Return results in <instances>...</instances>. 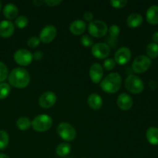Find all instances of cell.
<instances>
[{
	"label": "cell",
	"instance_id": "obj_38",
	"mask_svg": "<svg viewBox=\"0 0 158 158\" xmlns=\"http://www.w3.org/2000/svg\"><path fill=\"white\" fill-rule=\"evenodd\" d=\"M152 39H153V41H154V43L158 44V31L157 32H155L154 34H153Z\"/></svg>",
	"mask_w": 158,
	"mask_h": 158
},
{
	"label": "cell",
	"instance_id": "obj_31",
	"mask_svg": "<svg viewBox=\"0 0 158 158\" xmlns=\"http://www.w3.org/2000/svg\"><path fill=\"white\" fill-rule=\"evenodd\" d=\"M110 4L113 8L122 9L126 6V5L127 4V0H112V1H110Z\"/></svg>",
	"mask_w": 158,
	"mask_h": 158
},
{
	"label": "cell",
	"instance_id": "obj_1",
	"mask_svg": "<svg viewBox=\"0 0 158 158\" xmlns=\"http://www.w3.org/2000/svg\"><path fill=\"white\" fill-rule=\"evenodd\" d=\"M8 78L11 86L18 89L26 88L30 83V75L23 67H17L12 69Z\"/></svg>",
	"mask_w": 158,
	"mask_h": 158
},
{
	"label": "cell",
	"instance_id": "obj_14",
	"mask_svg": "<svg viewBox=\"0 0 158 158\" xmlns=\"http://www.w3.org/2000/svg\"><path fill=\"white\" fill-rule=\"evenodd\" d=\"M89 77L93 83H99L102 81L103 77V68L99 63H94L89 68Z\"/></svg>",
	"mask_w": 158,
	"mask_h": 158
},
{
	"label": "cell",
	"instance_id": "obj_30",
	"mask_svg": "<svg viewBox=\"0 0 158 158\" xmlns=\"http://www.w3.org/2000/svg\"><path fill=\"white\" fill-rule=\"evenodd\" d=\"M80 43L85 47H90L94 45V40L89 35H83L80 38Z\"/></svg>",
	"mask_w": 158,
	"mask_h": 158
},
{
	"label": "cell",
	"instance_id": "obj_17",
	"mask_svg": "<svg viewBox=\"0 0 158 158\" xmlns=\"http://www.w3.org/2000/svg\"><path fill=\"white\" fill-rule=\"evenodd\" d=\"M146 19L148 23L151 25L158 24V6L153 5L148 8L146 13Z\"/></svg>",
	"mask_w": 158,
	"mask_h": 158
},
{
	"label": "cell",
	"instance_id": "obj_23",
	"mask_svg": "<svg viewBox=\"0 0 158 158\" xmlns=\"http://www.w3.org/2000/svg\"><path fill=\"white\" fill-rule=\"evenodd\" d=\"M32 125V121L27 117H21L17 120L16 126L20 131H27Z\"/></svg>",
	"mask_w": 158,
	"mask_h": 158
},
{
	"label": "cell",
	"instance_id": "obj_18",
	"mask_svg": "<svg viewBox=\"0 0 158 158\" xmlns=\"http://www.w3.org/2000/svg\"><path fill=\"white\" fill-rule=\"evenodd\" d=\"M18 13L19 9L15 4L9 3V4H6L4 6V9H3V15L9 21L12 19H16Z\"/></svg>",
	"mask_w": 158,
	"mask_h": 158
},
{
	"label": "cell",
	"instance_id": "obj_20",
	"mask_svg": "<svg viewBox=\"0 0 158 158\" xmlns=\"http://www.w3.org/2000/svg\"><path fill=\"white\" fill-rule=\"evenodd\" d=\"M143 23V16L140 14L134 12L127 19V25L131 28H137Z\"/></svg>",
	"mask_w": 158,
	"mask_h": 158
},
{
	"label": "cell",
	"instance_id": "obj_11",
	"mask_svg": "<svg viewBox=\"0 0 158 158\" xmlns=\"http://www.w3.org/2000/svg\"><path fill=\"white\" fill-rule=\"evenodd\" d=\"M56 95L52 91L43 93L39 98V104L43 109H49L53 106L56 102Z\"/></svg>",
	"mask_w": 158,
	"mask_h": 158
},
{
	"label": "cell",
	"instance_id": "obj_40",
	"mask_svg": "<svg viewBox=\"0 0 158 158\" xmlns=\"http://www.w3.org/2000/svg\"><path fill=\"white\" fill-rule=\"evenodd\" d=\"M0 158H9V157L4 154H0Z\"/></svg>",
	"mask_w": 158,
	"mask_h": 158
},
{
	"label": "cell",
	"instance_id": "obj_16",
	"mask_svg": "<svg viewBox=\"0 0 158 158\" xmlns=\"http://www.w3.org/2000/svg\"><path fill=\"white\" fill-rule=\"evenodd\" d=\"M86 29V24L85 21L81 19H77L71 23L69 26V31L75 35H80L85 32Z\"/></svg>",
	"mask_w": 158,
	"mask_h": 158
},
{
	"label": "cell",
	"instance_id": "obj_19",
	"mask_svg": "<svg viewBox=\"0 0 158 158\" xmlns=\"http://www.w3.org/2000/svg\"><path fill=\"white\" fill-rule=\"evenodd\" d=\"M87 103L89 107L93 110H100L103 106V100L102 97L97 94H91L88 97Z\"/></svg>",
	"mask_w": 158,
	"mask_h": 158
},
{
	"label": "cell",
	"instance_id": "obj_9",
	"mask_svg": "<svg viewBox=\"0 0 158 158\" xmlns=\"http://www.w3.org/2000/svg\"><path fill=\"white\" fill-rule=\"evenodd\" d=\"M91 52L95 58L103 60L109 56L110 53V46L106 43H97L92 46Z\"/></svg>",
	"mask_w": 158,
	"mask_h": 158
},
{
	"label": "cell",
	"instance_id": "obj_21",
	"mask_svg": "<svg viewBox=\"0 0 158 158\" xmlns=\"http://www.w3.org/2000/svg\"><path fill=\"white\" fill-rule=\"evenodd\" d=\"M146 137L148 141L152 145H158V128L151 127L146 132Z\"/></svg>",
	"mask_w": 158,
	"mask_h": 158
},
{
	"label": "cell",
	"instance_id": "obj_5",
	"mask_svg": "<svg viewBox=\"0 0 158 158\" xmlns=\"http://www.w3.org/2000/svg\"><path fill=\"white\" fill-rule=\"evenodd\" d=\"M88 32L91 36L101 38L107 33L108 26L106 23L102 20H93L88 25Z\"/></svg>",
	"mask_w": 158,
	"mask_h": 158
},
{
	"label": "cell",
	"instance_id": "obj_13",
	"mask_svg": "<svg viewBox=\"0 0 158 158\" xmlns=\"http://www.w3.org/2000/svg\"><path fill=\"white\" fill-rule=\"evenodd\" d=\"M117 103L120 109H121L122 110L126 111L131 109L133 104H134V100H133L132 97L128 94L122 93L117 97Z\"/></svg>",
	"mask_w": 158,
	"mask_h": 158
},
{
	"label": "cell",
	"instance_id": "obj_10",
	"mask_svg": "<svg viewBox=\"0 0 158 158\" xmlns=\"http://www.w3.org/2000/svg\"><path fill=\"white\" fill-rule=\"evenodd\" d=\"M56 28L52 25H47L45 27L42 29L41 32L40 33V42L43 43H50L53 41L56 35Z\"/></svg>",
	"mask_w": 158,
	"mask_h": 158
},
{
	"label": "cell",
	"instance_id": "obj_7",
	"mask_svg": "<svg viewBox=\"0 0 158 158\" xmlns=\"http://www.w3.org/2000/svg\"><path fill=\"white\" fill-rule=\"evenodd\" d=\"M151 66V60L148 56L140 55L134 59L132 63V69L136 73H143L150 69Z\"/></svg>",
	"mask_w": 158,
	"mask_h": 158
},
{
	"label": "cell",
	"instance_id": "obj_8",
	"mask_svg": "<svg viewBox=\"0 0 158 158\" xmlns=\"http://www.w3.org/2000/svg\"><path fill=\"white\" fill-rule=\"evenodd\" d=\"M14 60L17 64L22 66H29L33 60V55L26 49H19L15 51L13 56Z\"/></svg>",
	"mask_w": 158,
	"mask_h": 158
},
{
	"label": "cell",
	"instance_id": "obj_39",
	"mask_svg": "<svg viewBox=\"0 0 158 158\" xmlns=\"http://www.w3.org/2000/svg\"><path fill=\"white\" fill-rule=\"evenodd\" d=\"M44 3V1H41V0H35L33 1V4L35 5L36 6H40Z\"/></svg>",
	"mask_w": 158,
	"mask_h": 158
},
{
	"label": "cell",
	"instance_id": "obj_33",
	"mask_svg": "<svg viewBox=\"0 0 158 158\" xmlns=\"http://www.w3.org/2000/svg\"><path fill=\"white\" fill-rule=\"evenodd\" d=\"M40 43V38H38V37L32 36L27 40V46H29V47L32 48V49L38 47Z\"/></svg>",
	"mask_w": 158,
	"mask_h": 158
},
{
	"label": "cell",
	"instance_id": "obj_29",
	"mask_svg": "<svg viewBox=\"0 0 158 158\" xmlns=\"http://www.w3.org/2000/svg\"><path fill=\"white\" fill-rule=\"evenodd\" d=\"M108 32H109L110 35L113 38H116L118 36L120 33V28L117 25L113 24L108 28Z\"/></svg>",
	"mask_w": 158,
	"mask_h": 158
},
{
	"label": "cell",
	"instance_id": "obj_37",
	"mask_svg": "<svg viewBox=\"0 0 158 158\" xmlns=\"http://www.w3.org/2000/svg\"><path fill=\"white\" fill-rule=\"evenodd\" d=\"M148 86L151 88V89H156L157 87V83L155 80H151V81L148 83Z\"/></svg>",
	"mask_w": 158,
	"mask_h": 158
},
{
	"label": "cell",
	"instance_id": "obj_2",
	"mask_svg": "<svg viewBox=\"0 0 158 158\" xmlns=\"http://www.w3.org/2000/svg\"><path fill=\"white\" fill-rule=\"evenodd\" d=\"M122 85L121 76L118 73H111L102 80L100 87L106 94H115Z\"/></svg>",
	"mask_w": 158,
	"mask_h": 158
},
{
	"label": "cell",
	"instance_id": "obj_15",
	"mask_svg": "<svg viewBox=\"0 0 158 158\" xmlns=\"http://www.w3.org/2000/svg\"><path fill=\"white\" fill-rule=\"evenodd\" d=\"M15 31V26L9 20H3L0 23V36L2 38H9Z\"/></svg>",
	"mask_w": 158,
	"mask_h": 158
},
{
	"label": "cell",
	"instance_id": "obj_27",
	"mask_svg": "<svg viewBox=\"0 0 158 158\" xmlns=\"http://www.w3.org/2000/svg\"><path fill=\"white\" fill-rule=\"evenodd\" d=\"M29 23V19L25 15H20V16L17 17L15 20V26L19 29H23V28L26 27Z\"/></svg>",
	"mask_w": 158,
	"mask_h": 158
},
{
	"label": "cell",
	"instance_id": "obj_28",
	"mask_svg": "<svg viewBox=\"0 0 158 158\" xmlns=\"http://www.w3.org/2000/svg\"><path fill=\"white\" fill-rule=\"evenodd\" d=\"M9 77V70L4 63L0 61V83H3Z\"/></svg>",
	"mask_w": 158,
	"mask_h": 158
},
{
	"label": "cell",
	"instance_id": "obj_36",
	"mask_svg": "<svg viewBox=\"0 0 158 158\" xmlns=\"http://www.w3.org/2000/svg\"><path fill=\"white\" fill-rule=\"evenodd\" d=\"M32 55H33V60H42L43 58V56H44V53L43 52H41V51H35Z\"/></svg>",
	"mask_w": 158,
	"mask_h": 158
},
{
	"label": "cell",
	"instance_id": "obj_25",
	"mask_svg": "<svg viewBox=\"0 0 158 158\" xmlns=\"http://www.w3.org/2000/svg\"><path fill=\"white\" fill-rule=\"evenodd\" d=\"M11 86L9 83H0V100H4L9 95Z\"/></svg>",
	"mask_w": 158,
	"mask_h": 158
},
{
	"label": "cell",
	"instance_id": "obj_12",
	"mask_svg": "<svg viewBox=\"0 0 158 158\" xmlns=\"http://www.w3.org/2000/svg\"><path fill=\"white\" fill-rule=\"evenodd\" d=\"M131 49L126 46L120 48L117 50V52L114 54V61L116 63L119 65H125L131 60Z\"/></svg>",
	"mask_w": 158,
	"mask_h": 158
},
{
	"label": "cell",
	"instance_id": "obj_4",
	"mask_svg": "<svg viewBox=\"0 0 158 158\" xmlns=\"http://www.w3.org/2000/svg\"><path fill=\"white\" fill-rule=\"evenodd\" d=\"M125 87L133 94H140L144 89V83L137 76L131 74L125 80Z\"/></svg>",
	"mask_w": 158,
	"mask_h": 158
},
{
	"label": "cell",
	"instance_id": "obj_41",
	"mask_svg": "<svg viewBox=\"0 0 158 158\" xmlns=\"http://www.w3.org/2000/svg\"><path fill=\"white\" fill-rule=\"evenodd\" d=\"M2 2H0V11H1V9H2Z\"/></svg>",
	"mask_w": 158,
	"mask_h": 158
},
{
	"label": "cell",
	"instance_id": "obj_35",
	"mask_svg": "<svg viewBox=\"0 0 158 158\" xmlns=\"http://www.w3.org/2000/svg\"><path fill=\"white\" fill-rule=\"evenodd\" d=\"M94 15L93 14V12H86L84 14H83V19H84L85 21L86 22H92L94 20Z\"/></svg>",
	"mask_w": 158,
	"mask_h": 158
},
{
	"label": "cell",
	"instance_id": "obj_32",
	"mask_svg": "<svg viewBox=\"0 0 158 158\" xmlns=\"http://www.w3.org/2000/svg\"><path fill=\"white\" fill-rule=\"evenodd\" d=\"M115 65H116V63L115 61H114V59L107 58L106 60H105L104 62H103V68L106 69V70L110 71V70H112V69H114Z\"/></svg>",
	"mask_w": 158,
	"mask_h": 158
},
{
	"label": "cell",
	"instance_id": "obj_34",
	"mask_svg": "<svg viewBox=\"0 0 158 158\" xmlns=\"http://www.w3.org/2000/svg\"><path fill=\"white\" fill-rule=\"evenodd\" d=\"M44 3L47 5L49 7H53V6H57L58 5L61 4V0H45Z\"/></svg>",
	"mask_w": 158,
	"mask_h": 158
},
{
	"label": "cell",
	"instance_id": "obj_6",
	"mask_svg": "<svg viewBox=\"0 0 158 158\" xmlns=\"http://www.w3.org/2000/svg\"><path fill=\"white\" fill-rule=\"evenodd\" d=\"M56 131L58 135L66 142H70L73 140L77 136V131L75 128L69 123H66V122L59 124Z\"/></svg>",
	"mask_w": 158,
	"mask_h": 158
},
{
	"label": "cell",
	"instance_id": "obj_24",
	"mask_svg": "<svg viewBox=\"0 0 158 158\" xmlns=\"http://www.w3.org/2000/svg\"><path fill=\"white\" fill-rule=\"evenodd\" d=\"M146 52L150 59H156L158 57V44L151 43L147 46Z\"/></svg>",
	"mask_w": 158,
	"mask_h": 158
},
{
	"label": "cell",
	"instance_id": "obj_22",
	"mask_svg": "<svg viewBox=\"0 0 158 158\" xmlns=\"http://www.w3.org/2000/svg\"><path fill=\"white\" fill-rule=\"evenodd\" d=\"M71 146L68 143H62L57 146L56 149V154L60 157H66L70 153Z\"/></svg>",
	"mask_w": 158,
	"mask_h": 158
},
{
	"label": "cell",
	"instance_id": "obj_26",
	"mask_svg": "<svg viewBox=\"0 0 158 158\" xmlns=\"http://www.w3.org/2000/svg\"><path fill=\"white\" fill-rule=\"evenodd\" d=\"M9 142V134L6 131H0V150H3L8 146Z\"/></svg>",
	"mask_w": 158,
	"mask_h": 158
},
{
	"label": "cell",
	"instance_id": "obj_3",
	"mask_svg": "<svg viewBox=\"0 0 158 158\" xmlns=\"http://www.w3.org/2000/svg\"><path fill=\"white\" fill-rule=\"evenodd\" d=\"M32 127L37 132H46L52 126V120L47 114H40L32 120Z\"/></svg>",
	"mask_w": 158,
	"mask_h": 158
}]
</instances>
